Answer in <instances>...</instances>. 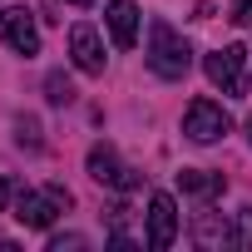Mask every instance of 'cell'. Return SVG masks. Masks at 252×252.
<instances>
[{"instance_id": "obj_14", "label": "cell", "mask_w": 252, "mask_h": 252, "mask_svg": "<svg viewBox=\"0 0 252 252\" xmlns=\"http://www.w3.org/2000/svg\"><path fill=\"white\" fill-rule=\"evenodd\" d=\"M15 129H20V144H30V149H40V124H35V119H20Z\"/></svg>"}, {"instance_id": "obj_16", "label": "cell", "mask_w": 252, "mask_h": 252, "mask_svg": "<svg viewBox=\"0 0 252 252\" xmlns=\"http://www.w3.org/2000/svg\"><path fill=\"white\" fill-rule=\"evenodd\" d=\"M64 247H84V237L69 232V237H55V242H50V252H64Z\"/></svg>"}, {"instance_id": "obj_12", "label": "cell", "mask_w": 252, "mask_h": 252, "mask_svg": "<svg viewBox=\"0 0 252 252\" xmlns=\"http://www.w3.org/2000/svg\"><path fill=\"white\" fill-rule=\"evenodd\" d=\"M45 99H50V104H74V84H69L64 74H50V79H45Z\"/></svg>"}, {"instance_id": "obj_19", "label": "cell", "mask_w": 252, "mask_h": 252, "mask_svg": "<svg viewBox=\"0 0 252 252\" xmlns=\"http://www.w3.org/2000/svg\"><path fill=\"white\" fill-rule=\"evenodd\" d=\"M247 134H252V119H247Z\"/></svg>"}, {"instance_id": "obj_17", "label": "cell", "mask_w": 252, "mask_h": 252, "mask_svg": "<svg viewBox=\"0 0 252 252\" xmlns=\"http://www.w3.org/2000/svg\"><path fill=\"white\" fill-rule=\"evenodd\" d=\"M10 198H15V183H10V178H0V213L10 208Z\"/></svg>"}, {"instance_id": "obj_18", "label": "cell", "mask_w": 252, "mask_h": 252, "mask_svg": "<svg viewBox=\"0 0 252 252\" xmlns=\"http://www.w3.org/2000/svg\"><path fill=\"white\" fill-rule=\"evenodd\" d=\"M64 5H94V0H64Z\"/></svg>"}, {"instance_id": "obj_11", "label": "cell", "mask_w": 252, "mask_h": 252, "mask_svg": "<svg viewBox=\"0 0 252 252\" xmlns=\"http://www.w3.org/2000/svg\"><path fill=\"white\" fill-rule=\"evenodd\" d=\"M178 188H183V198L213 203V198H222L227 178H222V173H213V168H183V173H178Z\"/></svg>"}, {"instance_id": "obj_8", "label": "cell", "mask_w": 252, "mask_h": 252, "mask_svg": "<svg viewBox=\"0 0 252 252\" xmlns=\"http://www.w3.org/2000/svg\"><path fill=\"white\" fill-rule=\"evenodd\" d=\"M173 237H178V208L168 193H154L149 198V247L163 252V247H173Z\"/></svg>"}, {"instance_id": "obj_9", "label": "cell", "mask_w": 252, "mask_h": 252, "mask_svg": "<svg viewBox=\"0 0 252 252\" xmlns=\"http://www.w3.org/2000/svg\"><path fill=\"white\" fill-rule=\"evenodd\" d=\"M139 5L134 0H109L104 5V25H109V35H114V45L119 50H134V40H139Z\"/></svg>"}, {"instance_id": "obj_1", "label": "cell", "mask_w": 252, "mask_h": 252, "mask_svg": "<svg viewBox=\"0 0 252 252\" xmlns=\"http://www.w3.org/2000/svg\"><path fill=\"white\" fill-rule=\"evenodd\" d=\"M149 69L158 79H183L193 69V50H188V40L168 20H154L149 25Z\"/></svg>"}, {"instance_id": "obj_10", "label": "cell", "mask_w": 252, "mask_h": 252, "mask_svg": "<svg viewBox=\"0 0 252 252\" xmlns=\"http://www.w3.org/2000/svg\"><path fill=\"white\" fill-rule=\"evenodd\" d=\"M193 242H198L203 252H222V247H237V232H232V222H227L222 213H198Z\"/></svg>"}, {"instance_id": "obj_3", "label": "cell", "mask_w": 252, "mask_h": 252, "mask_svg": "<svg viewBox=\"0 0 252 252\" xmlns=\"http://www.w3.org/2000/svg\"><path fill=\"white\" fill-rule=\"evenodd\" d=\"M203 69H208V79H213L227 99H242V94H247V45H222V50H213V55L203 60Z\"/></svg>"}, {"instance_id": "obj_4", "label": "cell", "mask_w": 252, "mask_h": 252, "mask_svg": "<svg viewBox=\"0 0 252 252\" xmlns=\"http://www.w3.org/2000/svg\"><path fill=\"white\" fill-rule=\"evenodd\" d=\"M227 129H232V119H227V109L213 104V99H193L188 114H183V134H188L193 144H218V139H227Z\"/></svg>"}, {"instance_id": "obj_15", "label": "cell", "mask_w": 252, "mask_h": 252, "mask_svg": "<svg viewBox=\"0 0 252 252\" xmlns=\"http://www.w3.org/2000/svg\"><path fill=\"white\" fill-rule=\"evenodd\" d=\"M232 20L237 25H252V0H232Z\"/></svg>"}, {"instance_id": "obj_7", "label": "cell", "mask_w": 252, "mask_h": 252, "mask_svg": "<svg viewBox=\"0 0 252 252\" xmlns=\"http://www.w3.org/2000/svg\"><path fill=\"white\" fill-rule=\"evenodd\" d=\"M69 60L79 74H104V40L94 25H84V20L69 25Z\"/></svg>"}, {"instance_id": "obj_5", "label": "cell", "mask_w": 252, "mask_h": 252, "mask_svg": "<svg viewBox=\"0 0 252 252\" xmlns=\"http://www.w3.org/2000/svg\"><path fill=\"white\" fill-rule=\"evenodd\" d=\"M84 168H89V178H94L99 188H119V193L139 188V173H134V168H124V158H119L114 144H94L89 158H84Z\"/></svg>"}, {"instance_id": "obj_6", "label": "cell", "mask_w": 252, "mask_h": 252, "mask_svg": "<svg viewBox=\"0 0 252 252\" xmlns=\"http://www.w3.org/2000/svg\"><path fill=\"white\" fill-rule=\"evenodd\" d=\"M0 40H5L15 55H40V25H35V10L25 5H5L0 10Z\"/></svg>"}, {"instance_id": "obj_2", "label": "cell", "mask_w": 252, "mask_h": 252, "mask_svg": "<svg viewBox=\"0 0 252 252\" xmlns=\"http://www.w3.org/2000/svg\"><path fill=\"white\" fill-rule=\"evenodd\" d=\"M64 208H69V188H60V183L35 188V193H15V218H20V227H35V232H45Z\"/></svg>"}, {"instance_id": "obj_13", "label": "cell", "mask_w": 252, "mask_h": 252, "mask_svg": "<svg viewBox=\"0 0 252 252\" xmlns=\"http://www.w3.org/2000/svg\"><path fill=\"white\" fill-rule=\"evenodd\" d=\"M232 222H237V227H232V232H237V252H247V247H252V208H237Z\"/></svg>"}]
</instances>
